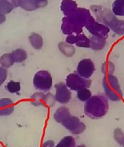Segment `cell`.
Instances as JSON below:
<instances>
[{
  "instance_id": "obj_22",
  "label": "cell",
  "mask_w": 124,
  "mask_h": 147,
  "mask_svg": "<svg viewBox=\"0 0 124 147\" xmlns=\"http://www.w3.org/2000/svg\"><path fill=\"white\" fill-rule=\"evenodd\" d=\"M19 7L27 11H33L37 9L34 0H18Z\"/></svg>"
},
{
  "instance_id": "obj_4",
  "label": "cell",
  "mask_w": 124,
  "mask_h": 147,
  "mask_svg": "<svg viewBox=\"0 0 124 147\" xmlns=\"http://www.w3.org/2000/svg\"><path fill=\"white\" fill-rule=\"evenodd\" d=\"M102 86L106 96L111 102H119L123 98V91L118 82V79L114 74L104 75Z\"/></svg>"
},
{
  "instance_id": "obj_26",
  "label": "cell",
  "mask_w": 124,
  "mask_h": 147,
  "mask_svg": "<svg viewBox=\"0 0 124 147\" xmlns=\"http://www.w3.org/2000/svg\"><path fill=\"white\" fill-rule=\"evenodd\" d=\"M101 71H102V73L105 74V75L113 74L115 72V65L110 61H106L102 64Z\"/></svg>"
},
{
  "instance_id": "obj_6",
  "label": "cell",
  "mask_w": 124,
  "mask_h": 147,
  "mask_svg": "<svg viewBox=\"0 0 124 147\" xmlns=\"http://www.w3.org/2000/svg\"><path fill=\"white\" fill-rule=\"evenodd\" d=\"M33 86L37 90L41 91L49 90L53 86L51 74L47 70H40L37 72L33 77Z\"/></svg>"
},
{
  "instance_id": "obj_25",
  "label": "cell",
  "mask_w": 124,
  "mask_h": 147,
  "mask_svg": "<svg viewBox=\"0 0 124 147\" xmlns=\"http://www.w3.org/2000/svg\"><path fill=\"white\" fill-rule=\"evenodd\" d=\"M77 97L81 102H87L92 97V93L89 88L82 89L77 91Z\"/></svg>"
},
{
  "instance_id": "obj_18",
  "label": "cell",
  "mask_w": 124,
  "mask_h": 147,
  "mask_svg": "<svg viewBox=\"0 0 124 147\" xmlns=\"http://www.w3.org/2000/svg\"><path fill=\"white\" fill-rule=\"evenodd\" d=\"M28 39H29V42L31 43V47L34 49L39 50V49H41L43 47V46H44V39H43V37L39 34L33 32V33H31V35L29 36Z\"/></svg>"
},
{
  "instance_id": "obj_7",
  "label": "cell",
  "mask_w": 124,
  "mask_h": 147,
  "mask_svg": "<svg viewBox=\"0 0 124 147\" xmlns=\"http://www.w3.org/2000/svg\"><path fill=\"white\" fill-rule=\"evenodd\" d=\"M85 28L88 30V31L95 36H99L102 38L106 39L108 36V34L110 33V29L106 25L97 21L95 19L90 20L85 26Z\"/></svg>"
},
{
  "instance_id": "obj_33",
  "label": "cell",
  "mask_w": 124,
  "mask_h": 147,
  "mask_svg": "<svg viewBox=\"0 0 124 147\" xmlns=\"http://www.w3.org/2000/svg\"><path fill=\"white\" fill-rule=\"evenodd\" d=\"M0 20H1V21H0V23H1V25L5 21V20H6V17H5V15H0Z\"/></svg>"
},
{
  "instance_id": "obj_19",
  "label": "cell",
  "mask_w": 124,
  "mask_h": 147,
  "mask_svg": "<svg viewBox=\"0 0 124 147\" xmlns=\"http://www.w3.org/2000/svg\"><path fill=\"white\" fill-rule=\"evenodd\" d=\"M111 11L116 16H124V0H115Z\"/></svg>"
},
{
  "instance_id": "obj_14",
  "label": "cell",
  "mask_w": 124,
  "mask_h": 147,
  "mask_svg": "<svg viewBox=\"0 0 124 147\" xmlns=\"http://www.w3.org/2000/svg\"><path fill=\"white\" fill-rule=\"evenodd\" d=\"M78 9V3L74 0H62L61 10L65 16L72 15Z\"/></svg>"
},
{
  "instance_id": "obj_30",
  "label": "cell",
  "mask_w": 124,
  "mask_h": 147,
  "mask_svg": "<svg viewBox=\"0 0 124 147\" xmlns=\"http://www.w3.org/2000/svg\"><path fill=\"white\" fill-rule=\"evenodd\" d=\"M7 76H8V71H7V69H4V68H3V67H1V69H0V84L1 85L5 81Z\"/></svg>"
},
{
  "instance_id": "obj_11",
  "label": "cell",
  "mask_w": 124,
  "mask_h": 147,
  "mask_svg": "<svg viewBox=\"0 0 124 147\" xmlns=\"http://www.w3.org/2000/svg\"><path fill=\"white\" fill-rule=\"evenodd\" d=\"M65 42L67 43H70L72 45H76L78 47H83V48H89L90 47L89 38H88L83 32L79 33V34L67 36Z\"/></svg>"
},
{
  "instance_id": "obj_24",
  "label": "cell",
  "mask_w": 124,
  "mask_h": 147,
  "mask_svg": "<svg viewBox=\"0 0 124 147\" xmlns=\"http://www.w3.org/2000/svg\"><path fill=\"white\" fill-rule=\"evenodd\" d=\"M55 147H76V140L72 136H65Z\"/></svg>"
},
{
  "instance_id": "obj_5",
  "label": "cell",
  "mask_w": 124,
  "mask_h": 147,
  "mask_svg": "<svg viewBox=\"0 0 124 147\" xmlns=\"http://www.w3.org/2000/svg\"><path fill=\"white\" fill-rule=\"evenodd\" d=\"M92 80L79 75L78 73L70 74L65 78V85L71 90L78 91L82 89L90 87Z\"/></svg>"
},
{
  "instance_id": "obj_12",
  "label": "cell",
  "mask_w": 124,
  "mask_h": 147,
  "mask_svg": "<svg viewBox=\"0 0 124 147\" xmlns=\"http://www.w3.org/2000/svg\"><path fill=\"white\" fill-rule=\"evenodd\" d=\"M0 115L1 116H9L10 115L15 109V105L10 98H2L0 100Z\"/></svg>"
},
{
  "instance_id": "obj_23",
  "label": "cell",
  "mask_w": 124,
  "mask_h": 147,
  "mask_svg": "<svg viewBox=\"0 0 124 147\" xmlns=\"http://www.w3.org/2000/svg\"><path fill=\"white\" fill-rule=\"evenodd\" d=\"M14 63H15V61L13 59V57H12L11 53H5V54L2 55L1 58H0L1 67H3L4 69L10 68L14 64Z\"/></svg>"
},
{
  "instance_id": "obj_8",
  "label": "cell",
  "mask_w": 124,
  "mask_h": 147,
  "mask_svg": "<svg viewBox=\"0 0 124 147\" xmlns=\"http://www.w3.org/2000/svg\"><path fill=\"white\" fill-rule=\"evenodd\" d=\"M61 124L72 134H80L86 130V124L74 116H71L65 121H64Z\"/></svg>"
},
{
  "instance_id": "obj_20",
  "label": "cell",
  "mask_w": 124,
  "mask_h": 147,
  "mask_svg": "<svg viewBox=\"0 0 124 147\" xmlns=\"http://www.w3.org/2000/svg\"><path fill=\"white\" fill-rule=\"evenodd\" d=\"M11 55L15 63H22L27 58V53L26 50L22 48H17L11 53Z\"/></svg>"
},
{
  "instance_id": "obj_21",
  "label": "cell",
  "mask_w": 124,
  "mask_h": 147,
  "mask_svg": "<svg viewBox=\"0 0 124 147\" xmlns=\"http://www.w3.org/2000/svg\"><path fill=\"white\" fill-rule=\"evenodd\" d=\"M44 98L45 94L43 92H35L31 96V103L36 107L44 106Z\"/></svg>"
},
{
  "instance_id": "obj_17",
  "label": "cell",
  "mask_w": 124,
  "mask_h": 147,
  "mask_svg": "<svg viewBox=\"0 0 124 147\" xmlns=\"http://www.w3.org/2000/svg\"><path fill=\"white\" fill-rule=\"evenodd\" d=\"M58 48L61 52L63 55H65V57H68V58L72 57L76 53V49L73 47V45L67 43L66 42H61L58 44Z\"/></svg>"
},
{
  "instance_id": "obj_34",
  "label": "cell",
  "mask_w": 124,
  "mask_h": 147,
  "mask_svg": "<svg viewBox=\"0 0 124 147\" xmlns=\"http://www.w3.org/2000/svg\"><path fill=\"white\" fill-rule=\"evenodd\" d=\"M76 147H86L85 145H79V146H77Z\"/></svg>"
},
{
  "instance_id": "obj_29",
  "label": "cell",
  "mask_w": 124,
  "mask_h": 147,
  "mask_svg": "<svg viewBox=\"0 0 124 147\" xmlns=\"http://www.w3.org/2000/svg\"><path fill=\"white\" fill-rule=\"evenodd\" d=\"M56 102L55 96H54L52 93H47L45 94V98H44V106L47 107H51L55 105Z\"/></svg>"
},
{
  "instance_id": "obj_27",
  "label": "cell",
  "mask_w": 124,
  "mask_h": 147,
  "mask_svg": "<svg viewBox=\"0 0 124 147\" xmlns=\"http://www.w3.org/2000/svg\"><path fill=\"white\" fill-rule=\"evenodd\" d=\"M6 90L10 93H19L20 90V84L15 80H10L6 85Z\"/></svg>"
},
{
  "instance_id": "obj_32",
  "label": "cell",
  "mask_w": 124,
  "mask_h": 147,
  "mask_svg": "<svg viewBox=\"0 0 124 147\" xmlns=\"http://www.w3.org/2000/svg\"><path fill=\"white\" fill-rule=\"evenodd\" d=\"M41 147H55V142L53 140H47Z\"/></svg>"
},
{
  "instance_id": "obj_2",
  "label": "cell",
  "mask_w": 124,
  "mask_h": 147,
  "mask_svg": "<svg viewBox=\"0 0 124 147\" xmlns=\"http://www.w3.org/2000/svg\"><path fill=\"white\" fill-rule=\"evenodd\" d=\"M91 11L95 15L97 21L108 26L115 34L118 36L124 35V20L117 19L109 9L101 5H92Z\"/></svg>"
},
{
  "instance_id": "obj_1",
  "label": "cell",
  "mask_w": 124,
  "mask_h": 147,
  "mask_svg": "<svg viewBox=\"0 0 124 147\" xmlns=\"http://www.w3.org/2000/svg\"><path fill=\"white\" fill-rule=\"evenodd\" d=\"M93 19L89 9L78 8L72 15L62 18V33L66 36L82 33L83 27Z\"/></svg>"
},
{
  "instance_id": "obj_15",
  "label": "cell",
  "mask_w": 124,
  "mask_h": 147,
  "mask_svg": "<svg viewBox=\"0 0 124 147\" xmlns=\"http://www.w3.org/2000/svg\"><path fill=\"white\" fill-rule=\"evenodd\" d=\"M71 112L68 107H59L54 113V119L56 123H62L64 121H65L67 118L71 117Z\"/></svg>"
},
{
  "instance_id": "obj_16",
  "label": "cell",
  "mask_w": 124,
  "mask_h": 147,
  "mask_svg": "<svg viewBox=\"0 0 124 147\" xmlns=\"http://www.w3.org/2000/svg\"><path fill=\"white\" fill-rule=\"evenodd\" d=\"M89 43H90V48L94 51H100L102 50L106 44V39L92 36L89 38Z\"/></svg>"
},
{
  "instance_id": "obj_9",
  "label": "cell",
  "mask_w": 124,
  "mask_h": 147,
  "mask_svg": "<svg viewBox=\"0 0 124 147\" xmlns=\"http://www.w3.org/2000/svg\"><path fill=\"white\" fill-rule=\"evenodd\" d=\"M55 99L56 102L61 104H67L72 99V92L71 90L67 87L65 83L59 82L55 86Z\"/></svg>"
},
{
  "instance_id": "obj_31",
  "label": "cell",
  "mask_w": 124,
  "mask_h": 147,
  "mask_svg": "<svg viewBox=\"0 0 124 147\" xmlns=\"http://www.w3.org/2000/svg\"><path fill=\"white\" fill-rule=\"evenodd\" d=\"M37 9H43L46 7L48 4V0H34Z\"/></svg>"
},
{
  "instance_id": "obj_28",
  "label": "cell",
  "mask_w": 124,
  "mask_h": 147,
  "mask_svg": "<svg viewBox=\"0 0 124 147\" xmlns=\"http://www.w3.org/2000/svg\"><path fill=\"white\" fill-rule=\"evenodd\" d=\"M114 139L120 145V146H124V133L123 131L117 128L114 130Z\"/></svg>"
},
{
  "instance_id": "obj_35",
  "label": "cell",
  "mask_w": 124,
  "mask_h": 147,
  "mask_svg": "<svg viewBox=\"0 0 124 147\" xmlns=\"http://www.w3.org/2000/svg\"><path fill=\"white\" fill-rule=\"evenodd\" d=\"M123 147H124V146H123Z\"/></svg>"
},
{
  "instance_id": "obj_3",
  "label": "cell",
  "mask_w": 124,
  "mask_h": 147,
  "mask_svg": "<svg viewBox=\"0 0 124 147\" xmlns=\"http://www.w3.org/2000/svg\"><path fill=\"white\" fill-rule=\"evenodd\" d=\"M108 110V98L104 95L93 96L84 105L85 114L92 119H99L105 117Z\"/></svg>"
},
{
  "instance_id": "obj_10",
  "label": "cell",
  "mask_w": 124,
  "mask_h": 147,
  "mask_svg": "<svg viewBox=\"0 0 124 147\" xmlns=\"http://www.w3.org/2000/svg\"><path fill=\"white\" fill-rule=\"evenodd\" d=\"M95 70L93 62L90 59H82L78 64L77 73L83 78L89 79Z\"/></svg>"
},
{
  "instance_id": "obj_13",
  "label": "cell",
  "mask_w": 124,
  "mask_h": 147,
  "mask_svg": "<svg viewBox=\"0 0 124 147\" xmlns=\"http://www.w3.org/2000/svg\"><path fill=\"white\" fill-rule=\"evenodd\" d=\"M17 7L18 0H0V15H8Z\"/></svg>"
}]
</instances>
